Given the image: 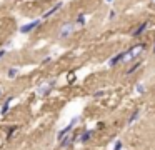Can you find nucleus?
Masks as SVG:
<instances>
[{"label": "nucleus", "instance_id": "f257e3e1", "mask_svg": "<svg viewBox=\"0 0 155 150\" xmlns=\"http://www.w3.org/2000/svg\"><path fill=\"white\" fill-rule=\"evenodd\" d=\"M145 50H147V45H145V43H137V45L130 47L128 50H124V63L135 62Z\"/></svg>", "mask_w": 155, "mask_h": 150}, {"label": "nucleus", "instance_id": "f03ea898", "mask_svg": "<svg viewBox=\"0 0 155 150\" xmlns=\"http://www.w3.org/2000/svg\"><path fill=\"white\" fill-rule=\"evenodd\" d=\"M75 32V22H65L62 23L60 30H58V38H68L72 37V33Z\"/></svg>", "mask_w": 155, "mask_h": 150}, {"label": "nucleus", "instance_id": "7ed1b4c3", "mask_svg": "<svg viewBox=\"0 0 155 150\" xmlns=\"http://www.w3.org/2000/svg\"><path fill=\"white\" fill-rule=\"evenodd\" d=\"M55 87V80H50V82H44V83H40V85L37 87V90H35V93H37L38 97H47L48 93L52 92V88Z\"/></svg>", "mask_w": 155, "mask_h": 150}, {"label": "nucleus", "instance_id": "20e7f679", "mask_svg": "<svg viewBox=\"0 0 155 150\" xmlns=\"http://www.w3.org/2000/svg\"><path fill=\"white\" fill-rule=\"evenodd\" d=\"M77 122H78V117H74V118L68 122V125H65L62 130H58V133H57V140L60 142L62 138H64L65 135H68V133H72V130H74V127L77 125Z\"/></svg>", "mask_w": 155, "mask_h": 150}, {"label": "nucleus", "instance_id": "39448f33", "mask_svg": "<svg viewBox=\"0 0 155 150\" xmlns=\"http://www.w3.org/2000/svg\"><path fill=\"white\" fill-rule=\"evenodd\" d=\"M77 140H78L77 133H68V135H65L64 138L60 140V147H62V148H72Z\"/></svg>", "mask_w": 155, "mask_h": 150}, {"label": "nucleus", "instance_id": "423d86ee", "mask_svg": "<svg viewBox=\"0 0 155 150\" xmlns=\"http://www.w3.org/2000/svg\"><path fill=\"white\" fill-rule=\"evenodd\" d=\"M38 27H40V20H32V22H28V23L20 27V33H30L35 28H38Z\"/></svg>", "mask_w": 155, "mask_h": 150}, {"label": "nucleus", "instance_id": "0eeeda50", "mask_svg": "<svg viewBox=\"0 0 155 150\" xmlns=\"http://www.w3.org/2000/svg\"><path fill=\"white\" fill-rule=\"evenodd\" d=\"M147 28H148V22H142V23H138V25L134 28V32H132V38H138V37H140Z\"/></svg>", "mask_w": 155, "mask_h": 150}, {"label": "nucleus", "instance_id": "6e6552de", "mask_svg": "<svg viewBox=\"0 0 155 150\" xmlns=\"http://www.w3.org/2000/svg\"><path fill=\"white\" fill-rule=\"evenodd\" d=\"M62 7H64V2H57L50 10H47V12L44 13V17H42V18H50V17H54L55 13H58V10H60Z\"/></svg>", "mask_w": 155, "mask_h": 150}, {"label": "nucleus", "instance_id": "1a4fd4ad", "mask_svg": "<svg viewBox=\"0 0 155 150\" xmlns=\"http://www.w3.org/2000/svg\"><path fill=\"white\" fill-rule=\"evenodd\" d=\"M14 102V97H8V98L4 100V103H2V107H0V117H5L8 113V110H10V103Z\"/></svg>", "mask_w": 155, "mask_h": 150}, {"label": "nucleus", "instance_id": "9d476101", "mask_svg": "<svg viewBox=\"0 0 155 150\" xmlns=\"http://www.w3.org/2000/svg\"><path fill=\"white\" fill-rule=\"evenodd\" d=\"M120 63H124V52H118L117 55H114L110 60H108V65H110V67L120 65Z\"/></svg>", "mask_w": 155, "mask_h": 150}, {"label": "nucleus", "instance_id": "9b49d317", "mask_svg": "<svg viewBox=\"0 0 155 150\" xmlns=\"http://www.w3.org/2000/svg\"><path fill=\"white\" fill-rule=\"evenodd\" d=\"M94 133H95V130H84V132H82V135L78 137V142H80V143H87L88 140L94 137Z\"/></svg>", "mask_w": 155, "mask_h": 150}, {"label": "nucleus", "instance_id": "f8f14e48", "mask_svg": "<svg viewBox=\"0 0 155 150\" xmlns=\"http://www.w3.org/2000/svg\"><path fill=\"white\" fill-rule=\"evenodd\" d=\"M138 118H140V110H138V108H135L134 112H132V115L128 117V120H127V125H132V123H135Z\"/></svg>", "mask_w": 155, "mask_h": 150}, {"label": "nucleus", "instance_id": "ddd939ff", "mask_svg": "<svg viewBox=\"0 0 155 150\" xmlns=\"http://www.w3.org/2000/svg\"><path fill=\"white\" fill-rule=\"evenodd\" d=\"M75 23H77L78 27H84L85 23H87V15H85L84 12H80V13L77 15V18H75Z\"/></svg>", "mask_w": 155, "mask_h": 150}, {"label": "nucleus", "instance_id": "4468645a", "mask_svg": "<svg viewBox=\"0 0 155 150\" xmlns=\"http://www.w3.org/2000/svg\"><path fill=\"white\" fill-rule=\"evenodd\" d=\"M140 67H142V62H135V63H132V65L128 67V70L125 72V73H127V77H128V75H132V73H135L138 68H140Z\"/></svg>", "mask_w": 155, "mask_h": 150}, {"label": "nucleus", "instance_id": "2eb2a0df", "mask_svg": "<svg viewBox=\"0 0 155 150\" xmlns=\"http://www.w3.org/2000/svg\"><path fill=\"white\" fill-rule=\"evenodd\" d=\"M7 75H8V78H17L18 68H15V67H10V68L7 70Z\"/></svg>", "mask_w": 155, "mask_h": 150}, {"label": "nucleus", "instance_id": "dca6fc26", "mask_svg": "<svg viewBox=\"0 0 155 150\" xmlns=\"http://www.w3.org/2000/svg\"><path fill=\"white\" fill-rule=\"evenodd\" d=\"M15 132H17V125H12V127H8V128H7V140H10L12 137L15 135Z\"/></svg>", "mask_w": 155, "mask_h": 150}, {"label": "nucleus", "instance_id": "f3484780", "mask_svg": "<svg viewBox=\"0 0 155 150\" xmlns=\"http://www.w3.org/2000/svg\"><path fill=\"white\" fill-rule=\"evenodd\" d=\"M135 88H137L138 93H145V92H147V87H145V83H137V87H135Z\"/></svg>", "mask_w": 155, "mask_h": 150}, {"label": "nucleus", "instance_id": "a211bd4d", "mask_svg": "<svg viewBox=\"0 0 155 150\" xmlns=\"http://www.w3.org/2000/svg\"><path fill=\"white\" fill-rule=\"evenodd\" d=\"M114 150H124V142H122V140H117L115 145H114Z\"/></svg>", "mask_w": 155, "mask_h": 150}, {"label": "nucleus", "instance_id": "6ab92c4d", "mask_svg": "<svg viewBox=\"0 0 155 150\" xmlns=\"http://www.w3.org/2000/svg\"><path fill=\"white\" fill-rule=\"evenodd\" d=\"M115 15H117V12H115V10H110V13H108V18H115Z\"/></svg>", "mask_w": 155, "mask_h": 150}, {"label": "nucleus", "instance_id": "aec40b11", "mask_svg": "<svg viewBox=\"0 0 155 150\" xmlns=\"http://www.w3.org/2000/svg\"><path fill=\"white\" fill-rule=\"evenodd\" d=\"M5 53H7V50H5V48H0V58H4Z\"/></svg>", "mask_w": 155, "mask_h": 150}, {"label": "nucleus", "instance_id": "412c9836", "mask_svg": "<svg viewBox=\"0 0 155 150\" xmlns=\"http://www.w3.org/2000/svg\"><path fill=\"white\" fill-rule=\"evenodd\" d=\"M2 93H4V88H2V87H0V98H2Z\"/></svg>", "mask_w": 155, "mask_h": 150}, {"label": "nucleus", "instance_id": "4be33fe9", "mask_svg": "<svg viewBox=\"0 0 155 150\" xmlns=\"http://www.w3.org/2000/svg\"><path fill=\"white\" fill-rule=\"evenodd\" d=\"M150 3H152V7H155V0H152V2H150Z\"/></svg>", "mask_w": 155, "mask_h": 150}, {"label": "nucleus", "instance_id": "5701e85b", "mask_svg": "<svg viewBox=\"0 0 155 150\" xmlns=\"http://www.w3.org/2000/svg\"><path fill=\"white\" fill-rule=\"evenodd\" d=\"M152 52H153V53H155V42H153V50H152Z\"/></svg>", "mask_w": 155, "mask_h": 150}, {"label": "nucleus", "instance_id": "b1692460", "mask_svg": "<svg viewBox=\"0 0 155 150\" xmlns=\"http://www.w3.org/2000/svg\"><path fill=\"white\" fill-rule=\"evenodd\" d=\"M105 2H114V0H105Z\"/></svg>", "mask_w": 155, "mask_h": 150}]
</instances>
